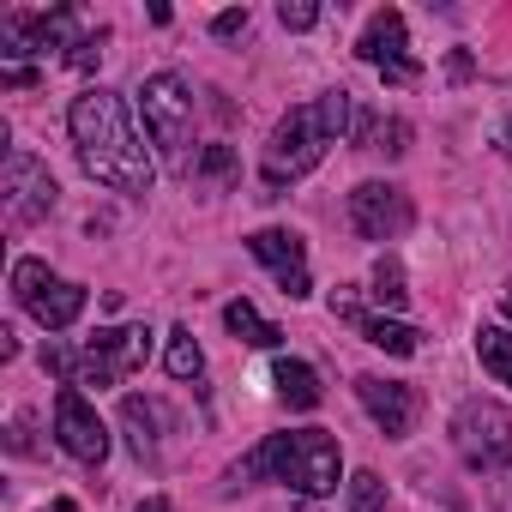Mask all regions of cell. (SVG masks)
Masks as SVG:
<instances>
[{"label": "cell", "instance_id": "cell-28", "mask_svg": "<svg viewBox=\"0 0 512 512\" xmlns=\"http://www.w3.org/2000/svg\"><path fill=\"white\" fill-rule=\"evenodd\" d=\"M139 512H175V506H169L163 494H151V500H139Z\"/></svg>", "mask_w": 512, "mask_h": 512}, {"label": "cell", "instance_id": "cell-14", "mask_svg": "<svg viewBox=\"0 0 512 512\" xmlns=\"http://www.w3.org/2000/svg\"><path fill=\"white\" fill-rule=\"evenodd\" d=\"M356 398H362V410L374 416V428H380L386 440H404V434H410V422H416V386L362 374V380H356Z\"/></svg>", "mask_w": 512, "mask_h": 512}, {"label": "cell", "instance_id": "cell-26", "mask_svg": "<svg viewBox=\"0 0 512 512\" xmlns=\"http://www.w3.org/2000/svg\"><path fill=\"white\" fill-rule=\"evenodd\" d=\"M199 175H211V181H229V175H235V157H229L223 145H211V151L199 157Z\"/></svg>", "mask_w": 512, "mask_h": 512}, {"label": "cell", "instance_id": "cell-22", "mask_svg": "<svg viewBox=\"0 0 512 512\" xmlns=\"http://www.w3.org/2000/svg\"><path fill=\"white\" fill-rule=\"evenodd\" d=\"M344 488H350V512H386V482L374 470H356Z\"/></svg>", "mask_w": 512, "mask_h": 512}, {"label": "cell", "instance_id": "cell-12", "mask_svg": "<svg viewBox=\"0 0 512 512\" xmlns=\"http://www.w3.org/2000/svg\"><path fill=\"white\" fill-rule=\"evenodd\" d=\"M350 223H356L368 241L404 235V229H410V199H404V187H392V181H362V187L350 193Z\"/></svg>", "mask_w": 512, "mask_h": 512}, {"label": "cell", "instance_id": "cell-1", "mask_svg": "<svg viewBox=\"0 0 512 512\" xmlns=\"http://www.w3.org/2000/svg\"><path fill=\"white\" fill-rule=\"evenodd\" d=\"M67 133H73V151H79L91 181H103L115 193H151L157 163H151L145 133L133 127V115L115 91H103V85L79 91L67 109Z\"/></svg>", "mask_w": 512, "mask_h": 512}, {"label": "cell", "instance_id": "cell-24", "mask_svg": "<svg viewBox=\"0 0 512 512\" xmlns=\"http://www.w3.org/2000/svg\"><path fill=\"white\" fill-rule=\"evenodd\" d=\"M278 19H284V31H314L320 25V7H314V0H284Z\"/></svg>", "mask_w": 512, "mask_h": 512}, {"label": "cell", "instance_id": "cell-13", "mask_svg": "<svg viewBox=\"0 0 512 512\" xmlns=\"http://www.w3.org/2000/svg\"><path fill=\"white\" fill-rule=\"evenodd\" d=\"M79 13L55 7V13H13L7 19V55H49V49H73Z\"/></svg>", "mask_w": 512, "mask_h": 512}, {"label": "cell", "instance_id": "cell-11", "mask_svg": "<svg viewBox=\"0 0 512 512\" xmlns=\"http://www.w3.org/2000/svg\"><path fill=\"white\" fill-rule=\"evenodd\" d=\"M247 253L260 260L278 284H284V296L290 302H302V296H314V284H308V247H302V235H290V229H253L247 235Z\"/></svg>", "mask_w": 512, "mask_h": 512}, {"label": "cell", "instance_id": "cell-25", "mask_svg": "<svg viewBox=\"0 0 512 512\" xmlns=\"http://www.w3.org/2000/svg\"><path fill=\"white\" fill-rule=\"evenodd\" d=\"M404 139H410V127H404V121H380L368 151H386V157H398V151H404Z\"/></svg>", "mask_w": 512, "mask_h": 512}, {"label": "cell", "instance_id": "cell-17", "mask_svg": "<svg viewBox=\"0 0 512 512\" xmlns=\"http://www.w3.org/2000/svg\"><path fill=\"white\" fill-rule=\"evenodd\" d=\"M223 326H229V332H235L241 344H253V350H278V344H284V332H278V326H272V320H266L260 308H253L247 296L223 308Z\"/></svg>", "mask_w": 512, "mask_h": 512}, {"label": "cell", "instance_id": "cell-5", "mask_svg": "<svg viewBox=\"0 0 512 512\" xmlns=\"http://www.w3.org/2000/svg\"><path fill=\"white\" fill-rule=\"evenodd\" d=\"M145 356H151V326H109V332H97L85 344L73 386H91V392L121 386L133 368H145Z\"/></svg>", "mask_w": 512, "mask_h": 512}, {"label": "cell", "instance_id": "cell-20", "mask_svg": "<svg viewBox=\"0 0 512 512\" xmlns=\"http://www.w3.org/2000/svg\"><path fill=\"white\" fill-rule=\"evenodd\" d=\"M163 368H169L175 380H199L205 350L193 344V332H187V326H175V332H169V344H163Z\"/></svg>", "mask_w": 512, "mask_h": 512}, {"label": "cell", "instance_id": "cell-9", "mask_svg": "<svg viewBox=\"0 0 512 512\" xmlns=\"http://www.w3.org/2000/svg\"><path fill=\"white\" fill-rule=\"evenodd\" d=\"M356 55H362L374 73H386L392 85H410V79L422 73V67L410 61V31H404V13H392V7L368 19V31L356 37Z\"/></svg>", "mask_w": 512, "mask_h": 512}, {"label": "cell", "instance_id": "cell-16", "mask_svg": "<svg viewBox=\"0 0 512 512\" xmlns=\"http://www.w3.org/2000/svg\"><path fill=\"white\" fill-rule=\"evenodd\" d=\"M272 380H278V398H284L290 410H314V404L326 398V392H320V374H314L308 362H296V356H278Z\"/></svg>", "mask_w": 512, "mask_h": 512}, {"label": "cell", "instance_id": "cell-29", "mask_svg": "<svg viewBox=\"0 0 512 512\" xmlns=\"http://www.w3.org/2000/svg\"><path fill=\"white\" fill-rule=\"evenodd\" d=\"M500 308H506V320H512V284H506V290H500Z\"/></svg>", "mask_w": 512, "mask_h": 512}, {"label": "cell", "instance_id": "cell-21", "mask_svg": "<svg viewBox=\"0 0 512 512\" xmlns=\"http://www.w3.org/2000/svg\"><path fill=\"white\" fill-rule=\"evenodd\" d=\"M368 296H374L380 308H404V302H410V290H404V266L392 260V253L374 266V290H368Z\"/></svg>", "mask_w": 512, "mask_h": 512}, {"label": "cell", "instance_id": "cell-31", "mask_svg": "<svg viewBox=\"0 0 512 512\" xmlns=\"http://www.w3.org/2000/svg\"><path fill=\"white\" fill-rule=\"evenodd\" d=\"M302 512H314V506H302Z\"/></svg>", "mask_w": 512, "mask_h": 512}, {"label": "cell", "instance_id": "cell-8", "mask_svg": "<svg viewBox=\"0 0 512 512\" xmlns=\"http://www.w3.org/2000/svg\"><path fill=\"white\" fill-rule=\"evenodd\" d=\"M0 193H7V217L13 223H37L55 211V175L49 163H37L31 151H7V169H0Z\"/></svg>", "mask_w": 512, "mask_h": 512}, {"label": "cell", "instance_id": "cell-27", "mask_svg": "<svg viewBox=\"0 0 512 512\" xmlns=\"http://www.w3.org/2000/svg\"><path fill=\"white\" fill-rule=\"evenodd\" d=\"M211 31H217V37H241V31H247V7H241V13H235V7H229V13H217V19H211Z\"/></svg>", "mask_w": 512, "mask_h": 512}, {"label": "cell", "instance_id": "cell-15", "mask_svg": "<svg viewBox=\"0 0 512 512\" xmlns=\"http://www.w3.org/2000/svg\"><path fill=\"white\" fill-rule=\"evenodd\" d=\"M332 314L350 320V326H356L374 350H386V356H416V350H422V332H416V326H404V320H368L350 296H332Z\"/></svg>", "mask_w": 512, "mask_h": 512}, {"label": "cell", "instance_id": "cell-10", "mask_svg": "<svg viewBox=\"0 0 512 512\" xmlns=\"http://www.w3.org/2000/svg\"><path fill=\"white\" fill-rule=\"evenodd\" d=\"M55 440H61L79 464H103V458H109V428H103V416L85 404L79 386H61V398H55Z\"/></svg>", "mask_w": 512, "mask_h": 512}, {"label": "cell", "instance_id": "cell-23", "mask_svg": "<svg viewBox=\"0 0 512 512\" xmlns=\"http://www.w3.org/2000/svg\"><path fill=\"white\" fill-rule=\"evenodd\" d=\"M103 43H109V31H97V37H79V43L67 49V67H79V73H91V67L103 61Z\"/></svg>", "mask_w": 512, "mask_h": 512}, {"label": "cell", "instance_id": "cell-3", "mask_svg": "<svg viewBox=\"0 0 512 512\" xmlns=\"http://www.w3.org/2000/svg\"><path fill=\"white\" fill-rule=\"evenodd\" d=\"M260 452H266V476L284 482V488H296V494H308V500H320V494H332L344 482V452H338V440L326 428L272 434Z\"/></svg>", "mask_w": 512, "mask_h": 512}, {"label": "cell", "instance_id": "cell-4", "mask_svg": "<svg viewBox=\"0 0 512 512\" xmlns=\"http://www.w3.org/2000/svg\"><path fill=\"white\" fill-rule=\"evenodd\" d=\"M139 121L145 139L163 151L169 169H187V145H193V91L181 73H151L139 85Z\"/></svg>", "mask_w": 512, "mask_h": 512}, {"label": "cell", "instance_id": "cell-2", "mask_svg": "<svg viewBox=\"0 0 512 512\" xmlns=\"http://www.w3.org/2000/svg\"><path fill=\"white\" fill-rule=\"evenodd\" d=\"M350 127H356V103H350V91H326L320 103L290 109V115L272 127V139H266V163H260L266 199H278L290 181H302L308 169H320L326 145H338Z\"/></svg>", "mask_w": 512, "mask_h": 512}, {"label": "cell", "instance_id": "cell-6", "mask_svg": "<svg viewBox=\"0 0 512 512\" xmlns=\"http://www.w3.org/2000/svg\"><path fill=\"white\" fill-rule=\"evenodd\" d=\"M13 296H19L49 332H67V326L85 314V290L67 284V278H55L43 260H19V266H13Z\"/></svg>", "mask_w": 512, "mask_h": 512}, {"label": "cell", "instance_id": "cell-19", "mask_svg": "<svg viewBox=\"0 0 512 512\" xmlns=\"http://www.w3.org/2000/svg\"><path fill=\"white\" fill-rule=\"evenodd\" d=\"M476 362H482V374H488V380L512 386V332L482 326V332H476Z\"/></svg>", "mask_w": 512, "mask_h": 512}, {"label": "cell", "instance_id": "cell-18", "mask_svg": "<svg viewBox=\"0 0 512 512\" xmlns=\"http://www.w3.org/2000/svg\"><path fill=\"white\" fill-rule=\"evenodd\" d=\"M121 428H127V446H133V458H157V404H145V398H127V404H121Z\"/></svg>", "mask_w": 512, "mask_h": 512}, {"label": "cell", "instance_id": "cell-7", "mask_svg": "<svg viewBox=\"0 0 512 512\" xmlns=\"http://www.w3.org/2000/svg\"><path fill=\"white\" fill-rule=\"evenodd\" d=\"M452 434H458V452H464L476 470H494V464H506V458H512V416H506L500 404H488V398L458 404Z\"/></svg>", "mask_w": 512, "mask_h": 512}, {"label": "cell", "instance_id": "cell-30", "mask_svg": "<svg viewBox=\"0 0 512 512\" xmlns=\"http://www.w3.org/2000/svg\"><path fill=\"white\" fill-rule=\"evenodd\" d=\"M55 512H79V500H55Z\"/></svg>", "mask_w": 512, "mask_h": 512}]
</instances>
